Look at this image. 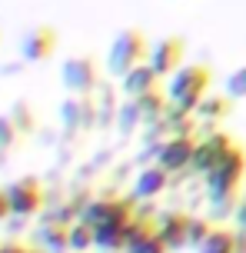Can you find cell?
<instances>
[{"label": "cell", "instance_id": "6da1fadb", "mask_svg": "<svg viewBox=\"0 0 246 253\" xmlns=\"http://www.w3.org/2000/svg\"><path fill=\"white\" fill-rule=\"evenodd\" d=\"M210 87V70L207 63H190V67H180L176 74L167 80V103L180 114H193L200 100L207 97Z\"/></svg>", "mask_w": 246, "mask_h": 253}, {"label": "cell", "instance_id": "7a4b0ae2", "mask_svg": "<svg viewBox=\"0 0 246 253\" xmlns=\"http://www.w3.org/2000/svg\"><path fill=\"white\" fill-rule=\"evenodd\" d=\"M246 177V150L233 147L223 157L220 164L210 170L203 183H207V203H220V200H240V187Z\"/></svg>", "mask_w": 246, "mask_h": 253}, {"label": "cell", "instance_id": "3957f363", "mask_svg": "<svg viewBox=\"0 0 246 253\" xmlns=\"http://www.w3.org/2000/svg\"><path fill=\"white\" fill-rule=\"evenodd\" d=\"M146 57H150V43H146V37H143V30L123 27L117 37H113L110 50H106V74L123 80L130 70L143 67Z\"/></svg>", "mask_w": 246, "mask_h": 253}, {"label": "cell", "instance_id": "277c9868", "mask_svg": "<svg viewBox=\"0 0 246 253\" xmlns=\"http://www.w3.org/2000/svg\"><path fill=\"white\" fill-rule=\"evenodd\" d=\"M133 220V203L130 200H90L80 210V223L87 227H127Z\"/></svg>", "mask_w": 246, "mask_h": 253}, {"label": "cell", "instance_id": "5b68a950", "mask_svg": "<svg viewBox=\"0 0 246 253\" xmlns=\"http://www.w3.org/2000/svg\"><path fill=\"white\" fill-rule=\"evenodd\" d=\"M7 203H10V216L17 220H30L34 213H40L43 207V187H40L37 177H20L7 183Z\"/></svg>", "mask_w": 246, "mask_h": 253}, {"label": "cell", "instance_id": "8992f818", "mask_svg": "<svg viewBox=\"0 0 246 253\" xmlns=\"http://www.w3.org/2000/svg\"><path fill=\"white\" fill-rule=\"evenodd\" d=\"M60 84H64L73 97H90L93 90L100 87L97 77V63L90 57H67L60 63Z\"/></svg>", "mask_w": 246, "mask_h": 253}, {"label": "cell", "instance_id": "52a82bcc", "mask_svg": "<svg viewBox=\"0 0 246 253\" xmlns=\"http://www.w3.org/2000/svg\"><path fill=\"white\" fill-rule=\"evenodd\" d=\"M156 167H163L167 173H183L186 167H193V153H196V140L193 137H167L163 143L150 147Z\"/></svg>", "mask_w": 246, "mask_h": 253}, {"label": "cell", "instance_id": "ba28073f", "mask_svg": "<svg viewBox=\"0 0 246 253\" xmlns=\"http://www.w3.org/2000/svg\"><path fill=\"white\" fill-rule=\"evenodd\" d=\"M203 126V137L196 140V153H193V170L196 173H203L207 177L213 167L220 164L226 153L233 150V140L226 137V133H220V130H210L207 124H200Z\"/></svg>", "mask_w": 246, "mask_h": 253}, {"label": "cell", "instance_id": "9c48e42d", "mask_svg": "<svg viewBox=\"0 0 246 253\" xmlns=\"http://www.w3.org/2000/svg\"><path fill=\"white\" fill-rule=\"evenodd\" d=\"M183 50H186V43H183V37H163V40H156L153 47H150V57H146V67L153 70L156 77H173L176 70H180V63H183Z\"/></svg>", "mask_w": 246, "mask_h": 253}, {"label": "cell", "instance_id": "30bf717a", "mask_svg": "<svg viewBox=\"0 0 246 253\" xmlns=\"http://www.w3.org/2000/svg\"><path fill=\"white\" fill-rule=\"evenodd\" d=\"M57 47V30L47 24H34L20 37V60L24 63H43Z\"/></svg>", "mask_w": 246, "mask_h": 253}, {"label": "cell", "instance_id": "8fae6325", "mask_svg": "<svg viewBox=\"0 0 246 253\" xmlns=\"http://www.w3.org/2000/svg\"><path fill=\"white\" fill-rule=\"evenodd\" d=\"M60 124L67 133H83L97 126V103L90 97H67L60 103Z\"/></svg>", "mask_w": 246, "mask_h": 253}, {"label": "cell", "instance_id": "7c38bea8", "mask_svg": "<svg viewBox=\"0 0 246 253\" xmlns=\"http://www.w3.org/2000/svg\"><path fill=\"white\" fill-rule=\"evenodd\" d=\"M186 223H190V216L180 213V210H167V213L153 216V227L160 233V240L167 243V250H183L186 247Z\"/></svg>", "mask_w": 246, "mask_h": 253}, {"label": "cell", "instance_id": "4fadbf2b", "mask_svg": "<svg viewBox=\"0 0 246 253\" xmlns=\"http://www.w3.org/2000/svg\"><path fill=\"white\" fill-rule=\"evenodd\" d=\"M170 183V173L163 167H143L137 180H133V200H143V203H153V197H160Z\"/></svg>", "mask_w": 246, "mask_h": 253}, {"label": "cell", "instance_id": "5bb4252c", "mask_svg": "<svg viewBox=\"0 0 246 253\" xmlns=\"http://www.w3.org/2000/svg\"><path fill=\"white\" fill-rule=\"evenodd\" d=\"M156 80H160V77L143 63V67H137V70H130L120 84H123V93H127L130 100H140V97H146V93H153V90H156Z\"/></svg>", "mask_w": 246, "mask_h": 253}, {"label": "cell", "instance_id": "9a60e30c", "mask_svg": "<svg viewBox=\"0 0 246 253\" xmlns=\"http://www.w3.org/2000/svg\"><path fill=\"white\" fill-rule=\"evenodd\" d=\"M37 243L43 247V253H70V227L43 223L37 230Z\"/></svg>", "mask_w": 246, "mask_h": 253}, {"label": "cell", "instance_id": "2e32d148", "mask_svg": "<svg viewBox=\"0 0 246 253\" xmlns=\"http://www.w3.org/2000/svg\"><path fill=\"white\" fill-rule=\"evenodd\" d=\"M196 253H236V230L213 227L210 237L196 247Z\"/></svg>", "mask_w": 246, "mask_h": 253}, {"label": "cell", "instance_id": "e0dca14e", "mask_svg": "<svg viewBox=\"0 0 246 253\" xmlns=\"http://www.w3.org/2000/svg\"><path fill=\"white\" fill-rule=\"evenodd\" d=\"M230 114V97H203L200 100V107L193 110V117L200 120V124H216V120H223V117Z\"/></svg>", "mask_w": 246, "mask_h": 253}, {"label": "cell", "instance_id": "ac0fdd59", "mask_svg": "<svg viewBox=\"0 0 246 253\" xmlns=\"http://www.w3.org/2000/svg\"><path fill=\"white\" fill-rule=\"evenodd\" d=\"M93 247L100 253H123V227H97Z\"/></svg>", "mask_w": 246, "mask_h": 253}, {"label": "cell", "instance_id": "d6986e66", "mask_svg": "<svg viewBox=\"0 0 246 253\" xmlns=\"http://www.w3.org/2000/svg\"><path fill=\"white\" fill-rule=\"evenodd\" d=\"M137 107H140V117H143V126H150V124H160L163 120V114H167V107L170 103L160 97V93H146V97H140L137 100Z\"/></svg>", "mask_w": 246, "mask_h": 253}, {"label": "cell", "instance_id": "ffe728a7", "mask_svg": "<svg viewBox=\"0 0 246 253\" xmlns=\"http://www.w3.org/2000/svg\"><path fill=\"white\" fill-rule=\"evenodd\" d=\"M140 124H143V117H140V107H137V100L120 103L117 120H113V126L120 130V137H133V130H137Z\"/></svg>", "mask_w": 246, "mask_h": 253}, {"label": "cell", "instance_id": "44dd1931", "mask_svg": "<svg viewBox=\"0 0 246 253\" xmlns=\"http://www.w3.org/2000/svg\"><path fill=\"white\" fill-rule=\"evenodd\" d=\"M7 117H10V124L17 126V133H34V130H37V117H34V110H30L27 100H13Z\"/></svg>", "mask_w": 246, "mask_h": 253}, {"label": "cell", "instance_id": "7402d4cb", "mask_svg": "<svg viewBox=\"0 0 246 253\" xmlns=\"http://www.w3.org/2000/svg\"><path fill=\"white\" fill-rule=\"evenodd\" d=\"M100 100H93L97 103V126H110V120H117V103H113V87L110 84H100Z\"/></svg>", "mask_w": 246, "mask_h": 253}, {"label": "cell", "instance_id": "603a6c76", "mask_svg": "<svg viewBox=\"0 0 246 253\" xmlns=\"http://www.w3.org/2000/svg\"><path fill=\"white\" fill-rule=\"evenodd\" d=\"M93 247V227L87 223H70V253H87Z\"/></svg>", "mask_w": 246, "mask_h": 253}, {"label": "cell", "instance_id": "cb8c5ba5", "mask_svg": "<svg viewBox=\"0 0 246 253\" xmlns=\"http://www.w3.org/2000/svg\"><path fill=\"white\" fill-rule=\"evenodd\" d=\"M210 220H203V216H190V223H186V247H200V243L210 237Z\"/></svg>", "mask_w": 246, "mask_h": 253}, {"label": "cell", "instance_id": "d4e9b609", "mask_svg": "<svg viewBox=\"0 0 246 253\" xmlns=\"http://www.w3.org/2000/svg\"><path fill=\"white\" fill-rule=\"evenodd\" d=\"M226 97H230V100H243L246 97V63L236 67L233 74L226 77Z\"/></svg>", "mask_w": 246, "mask_h": 253}, {"label": "cell", "instance_id": "484cf974", "mask_svg": "<svg viewBox=\"0 0 246 253\" xmlns=\"http://www.w3.org/2000/svg\"><path fill=\"white\" fill-rule=\"evenodd\" d=\"M17 137H20V133H17V126L10 124V117L0 114V150H10L13 143H17Z\"/></svg>", "mask_w": 246, "mask_h": 253}, {"label": "cell", "instance_id": "4316f807", "mask_svg": "<svg viewBox=\"0 0 246 253\" xmlns=\"http://www.w3.org/2000/svg\"><path fill=\"white\" fill-rule=\"evenodd\" d=\"M236 223H240V230H243L246 233V190H243V197H240V200H236Z\"/></svg>", "mask_w": 246, "mask_h": 253}, {"label": "cell", "instance_id": "83f0119b", "mask_svg": "<svg viewBox=\"0 0 246 253\" xmlns=\"http://www.w3.org/2000/svg\"><path fill=\"white\" fill-rule=\"evenodd\" d=\"M0 253H40V250H30V247H24V243H3Z\"/></svg>", "mask_w": 246, "mask_h": 253}, {"label": "cell", "instance_id": "f1b7e54d", "mask_svg": "<svg viewBox=\"0 0 246 253\" xmlns=\"http://www.w3.org/2000/svg\"><path fill=\"white\" fill-rule=\"evenodd\" d=\"M10 220V203H7V190H0V223Z\"/></svg>", "mask_w": 246, "mask_h": 253}, {"label": "cell", "instance_id": "f546056e", "mask_svg": "<svg viewBox=\"0 0 246 253\" xmlns=\"http://www.w3.org/2000/svg\"><path fill=\"white\" fill-rule=\"evenodd\" d=\"M236 253H246V233L236 230Z\"/></svg>", "mask_w": 246, "mask_h": 253}, {"label": "cell", "instance_id": "4dcf8cb0", "mask_svg": "<svg viewBox=\"0 0 246 253\" xmlns=\"http://www.w3.org/2000/svg\"><path fill=\"white\" fill-rule=\"evenodd\" d=\"M20 67H24V63H7V67H3V74L13 77V74H20Z\"/></svg>", "mask_w": 246, "mask_h": 253}]
</instances>
